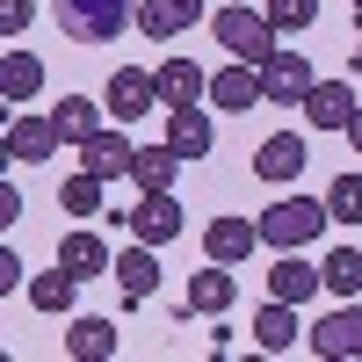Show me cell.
Wrapping results in <instances>:
<instances>
[{"label": "cell", "mask_w": 362, "mask_h": 362, "mask_svg": "<svg viewBox=\"0 0 362 362\" xmlns=\"http://www.w3.org/2000/svg\"><path fill=\"white\" fill-rule=\"evenodd\" d=\"M210 44H218L225 58H247V66H268V58L283 51V29L268 22V8H218L210 15Z\"/></svg>", "instance_id": "cell-1"}, {"label": "cell", "mask_w": 362, "mask_h": 362, "mask_svg": "<svg viewBox=\"0 0 362 362\" xmlns=\"http://www.w3.org/2000/svg\"><path fill=\"white\" fill-rule=\"evenodd\" d=\"M319 225H334V210H326V196H283V203H268L261 210V247H276V254H305Z\"/></svg>", "instance_id": "cell-2"}, {"label": "cell", "mask_w": 362, "mask_h": 362, "mask_svg": "<svg viewBox=\"0 0 362 362\" xmlns=\"http://www.w3.org/2000/svg\"><path fill=\"white\" fill-rule=\"evenodd\" d=\"M58 29L73 44H116L124 29H138V0H58Z\"/></svg>", "instance_id": "cell-3"}, {"label": "cell", "mask_w": 362, "mask_h": 362, "mask_svg": "<svg viewBox=\"0 0 362 362\" xmlns=\"http://www.w3.org/2000/svg\"><path fill=\"white\" fill-rule=\"evenodd\" d=\"M102 102H109V124H145V109H167L160 73H145V66H116L109 87H102Z\"/></svg>", "instance_id": "cell-4"}, {"label": "cell", "mask_w": 362, "mask_h": 362, "mask_svg": "<svg viewBox=\"0 0 362 362\" xmlns=\"http://www.w3.org/2000/svg\"><path fill=\"white\" fill-rule=\"evenodd\" d=\"M124 225H131V239H145V247H167V239L189 232V210H181L174 189H145V196L124 210Z\"/></svg>", "instance_id": "cell-5"}, {"label": "cell", "mask_w": 362, "mask_h": 362, "mask_svg": "<svg viewBox=\"0 0 362 362\" xmlns=\"http://www.w3.org/2000/svg\"><path fill=\"white\" fill-rule=\"evenodd\" d=\"M312 87H319V73H312V58L297 51V44H283V51L261 66V95H268V109H305Z\"/></svg>", "instance_id": "cell-6"}, {"label": "cell", "mask_w": 362, "mask_h": 362, "mask_svg": "<svg viewBox=\"0 0 362 362\" xmlns=\"http://www.w3.org/2000/svg\"><path fill=\"white\" fill-rule=\"evenodd\" d=\"M305 341L319 362H362V305L341 297V312H326L319 326H305Z\"/></svg>", "instance_id": "cell-7"}, {"label": "cell", "mask_w": 362, "mask_h": 362, "mask_svg": "<svg viewBox=\"0 0 362 362\" xmlns=\"http://www.w3.org/2000/svg\"><path fill=\"white\" fill-rule=\"evenodd\" d=\"M261 66H247V58H225L218 73H210V109H225V116H247L261 109Z\"/></svg>", "instance_id": "cell-8"}, {"label": "cell", "mask_w": 362, "mask_h": 362, "mask_svg": "<svg viewBox=\"0 0 362 362\" xmlns=\"http://www.w3.org/2000/svg\"><path fill=\"white\" fill-rule=\"evenodd\" d=\"M305 160H312V138H305V131H276V138H261V145H254V174H261V181H276V189L305 174Z\"/></svg>", "instance_id": "cell-9"}, {"label": "cell", "mask_w": 362, "mask_h": 362, "mask_svg": "<svg viewBox=\"0 0 362 362\" xmlns=\"http://www.w3.org/2000/svg\"><path fill=\"white\" fill-rule=\"evenodd\" d=\"M203 254L225 261V268H239L247 254H261V218H210L203 225Z\"/></svg>", "instance_id": "cell-10"}, {"label": "cell", "mask_w": 362, "mask_h": 362, "mask_svg": "<svg viewBox=\"0 0 362 362\" xmlns=\"http://www.w3.org/2000/svg\"><path fill=\"white\" fill-rule=\"evenodd\" d=\"M37 95H44V58L29 51V44H8V51H0V102L29 109Z\"/></svg>", "instance_id": "cell-11"}, {"label": "cell", "mask_w": 362, "mask_h": 362, "mask_svg": "<svg viewBox=\"0 0 362 362\" xmlns=\"http://www.w3.org/2000/svg\"><path fill=\"white\" fill-rule=\"evenodd\" d=\"M58 145H66V138H58V116H29V109L8 116V160H29V167H37V160L58 153Z\"/></svg>", "instance_id": "cell-12"}, {"label": "cell", "mask_w": 362, "mask_h": 362, "mask_svg": "<svg viewBox=\"0 0 362 362\" xmlns=\"http://www.w3.org/2000/svg\"><path fill=\"white\" fill-rule=\"evenodd\" d=\"M131 160H138V138H131L124 124H102L95 138L80 145V167H95L102 181H116V174H131Z\"/></svg>", "instance_id": "cell-13"}, {"label": "cell", "mask_w": 362, "mask_h": 362, "mask_svg": "<svg viewBox=\"0 0 362 362\" xmlns=\"http://www.w3.org/2000/svg\"><path fill=\"white\" fill-rule=\"evenodd\" d=\"M73 305H80V276L66 261H51L44 276H29V312H44V319H73Z\"/></svg>", "instance_id": "cell-14"}, {"label": "cell", "mask_w": 362, "mask_h": 362, "mask_svg": "<svg viewBox=\"0 0 362 362\" xmlns=\"http://www.w3.org/2000/svg\"><path fill=\"white\" fill-rule=\"evenodd\" d=\"M167 145L181 160H210V145H218V124H210V109L189 102V109H167Z\"/></svg>", "instance_id": "cell-15"}, {"label": "cell", "mask_w": 362, "mask_h": 362, "mask_svg": "<svg viewBox=\"0 0 362 362\" xmlns=\"http://www.w3.org/2000/svg\"><path fill=\"white\" fill-rule=\"evenodd\" d=\"M355 109H362V102H355L348 80H319L312 95H305V124H312V131H348Z\"/></svg>", "instance_id": "cell-16"}, {"label": "cell", "mask_w": 362, "mask_h": 362, "mask_svg": "<svg viewBox=\"0 0 362 362\" xmlns=\"http://www.w3.org/2000/svg\"><path fill=\"white\" fill-rule=\"evenodd\" d=\"M58 261H66L80 283H87V276H116V254L95 239V225H73V232H58Z\"/></svg>", "instance_id": "cell-17"}, {"label": "cell", "mask_w": 362, "mask_h": 362, "mask_svg": "<svg viewBox=\"0 0 362 362\" xmlns=\"http://www.w3.org/2000/svg\"><path fill=\"white\" fill-rule=\"evenodd\" d=\"M319 290H326V276H319L305 254H276V268H268V297H283V305H312Z\"/></svg>", "instance_id": "cell-18"}, {"label": "cell", "mask_w": 362, "mask_h": 362, "mask_svg": "<svg viewBox=\"0 0 362 362\" xmlns=\"http://www.w3.org/2000/svg\"><path fill=\"white\" fill-rule=\"evenodd\" d=\"M196 22H203V0H138V29L153 44L181 37V29H196Z\"/></svg>", "instance_id": "cell-19"}, {"label": "cell", "mask_w": 362, "mask_h": 362, "mask_svg": "<svg viewBox=\"0 0 362 362\" xmlns=\"http://www.w3.org/2000/svg\"><path fill=\"white\" fill-rule=\"evenodd\" d=\"M305 341V326H297V305H283V297H268V305L254 312V348L261 355H283Z\"/></svg>", "instance_id": "cell-20"}, {"label": "cell", "mask_w": 362, "mask_h": 362, "mask_svg": "<svg viewBox=\"0 0 362 362\" xmlns=\"http://www.w3.org/2000/svg\"><path fill=\"white\" fill-rule=\"evenodd\" d=\"M232 297H239V283H232L225 261H210V268H196V276H189V312H203V319H225Z\"/></svg>", "instance_id": "cell-21"}, {"label": "cell", "mask_w": 362, "mask_h": 362, "mask_svg": "<svg viewBox=\"0 0 362 362\" xmlns=\"http://www.w3.org/2000/svg\"><path fill=\"white\" fill-rule=\"evenodd\" d=\"M116 348H124V341H116L109 319H87V312L66 319V355H73V362H109Z\"/></svg>", "instance_id": "cell-22"}, {"label": "cell", "mask_w": 362, "mask_h": 362, "mask_svg": "<svg viewBox=\"0 0 362 362\" xmlns=\"http://www.w3.org/2000/svg\"><path fill=\"white\" fill-rule=\"evenodd\" d=\"M160 95H167V109H189V102H203L210 95V73L196 66V58H160Z\"/></svg>", "instance_id": "cell-23"}, {"label": "cell", "mask_w": 362, "mask_h": 362, "mask_svg": "<svg viewBox=\"0 0 362 362\" xmlns=\"http://www.w3.org/2000/svg\"><path fill=\"white\" fill-rule=\"evenodd\" d=\"M181 167H189V160H181L174 145L160 138V145H138V160H131V181H138V196H145V189H174V181H181Z\"/></svg>", "instance_id": "cell-24"}, {"label": "cell", "mask_w": 362, "mask_h": 362, "mask_svg": "<svg viewBox=\"0 0 362 362\" xmlns=\"http://www.w3.org/2000/svg\"><path fill=\"white\" fill-rule=\"evenodd\" d=\"M116 283H124V297H138V305L160 290V261H153V247H145V239H131V247L116 254Z\"/></svg>", "instance_id": "cell-25"}, {"label": "cell", "mask_w": 362, "mask_h": 362, "mask_svg": "<svg viewBox=\"0 0 362 362\" xmlns=\"http://www.w3.org/2000/svg\"><path fill=\"white\" fill-rule=\"evenodd\" d=\"M51 116H58V138H66V145H87V138H95V131L109 124V102H87V95H66V102H58Z\"/></svg>", "instance_id": "cell-26"}, {"label": "cell", "mask_w": 362, "mask_h": 362, "mask_svg": "<svg viewBox=\"0 0 362 362\" xmlns=\"http://www.w3.org/2000/svg\"><path fill=\"white\" fill-rule=\"evenodd\" d=\"M102 189H109V181L95 167H80V174L58 181V210H66V218H102Z\"/></svg>", "instance_id": "cell-27"}, {"label": "cell", "mask_w": 362, "mask_h": 362, "mask_svg": "<svg viewBox=\"0 0 362 362\" xmlns=\"http://www.w3.org/2000/svg\"><path fill=\"white\" fill-rule=\"evenodd\" d=\"M319 276H326L334 297H362V254L355 247H326L319 254Z\"/></svg>", "instance_id": "cell-28"}, {"label": "cell", "mask_w": 362, "mask_h": 362, "mask_svg": "<svg viewBox=\"0 0 362 362\" xmlns=\"http://www.w3.org/2000/svg\"><path fill=\"white\" fill-rule=\"evenodd\" d=\"M326 210H334V225H362V174L326 181Z\"/></svg>", "instance_id": "cell-29"}, {"label": "cell", "mask_w": 362, "mask_h": 362, "mask_svg": "<svg viewBox=\"0 0 362 362\" xmlns=\"http://www.w3.org/2000/svg\"><path fill=\"white\" fill-rule=\"evenodd\" d=\"M261 8H268V22H276L283 37H297V29L319 22V0H261Z\"/></svg>", "instance_id": "cell-30"}, {"label": "cell", "mask_w": 362, "mask_h": 362, "mask_svg": "<svg viewBox=\"0 0 362 362\" xmlns=\"http://www.w3.org/2000/svg\"><path fill=\"white\" fill-rule=\"evenodd\" d=\"M29 22H37V0H0V37H8V44L22 37Z\"/></svg>", "instance_id": "cell-31"}, {"label": "cell", "mask_w": 362, "mask_h": 362, "mask_svg": "<svg viewBox=\"0 0 362 362\" xmlns=\"http://www.w3.org/2000/svg\"><path fill=\"white\" fill-rule=\"evenodd\" d=\"M22 290V261H15V247H0V297H15Z\"/></svg>", "instance_id": "cell-32"}, {"label": "cell", "mask_w": 362, "mask_h": 362, "mask_svg": "<svg viewBox=\"0 0 362 362\" xmlns=\"http://www.w3.org/2000/svg\"><path fill=\"white\" fill-rule=\"evenodd\" d=\"M22 218V189H15V181H0V225H15Z\"/></svg>", "instance_id": "cell-33"}, {"label": "cell", "mask_w": 362, "mask_h": 362, "mask_svg": "<svg viewBox=\"0 0 362 362\" xmlns=\"http://www.w3.org/2000/svg\"><path fill=\"white\" fill-rule=\"evenodd\" d=\"M341 138H348V145H355V160H362V109H355V124H348V131H341Z\"/></svg>", "instance_id": "cell-34"}, {"label": "cell", "mask_w": 362, "mask_h": 362, "mask_svg": "<svg viewBox=\"0 0 362 362\" xmlns=\"http://www.w3.org/2000/svg\"><path fill=\"white\" fill-rule=\"evenodd\" d=\"M355 66H362V44H355Z\"/></svg>", "instance_id": "cell-35"}, {"label": "cell", "mask_w": 362, "mask_h": 362, "mask_svg": "<svg viewBox=\"0 0 362 362\" xmlns=\"http://www.w3.org/2000/svg\"><path fill=\"white\" fill-rule=\"evenodd\" d=\"M355 15H362V0H355Z\"/></svg>", "instance_id": "cell-36"}]
</instances>
